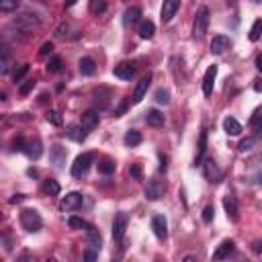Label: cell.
<instances>
[{
  "label": "cell",
  "mask_w": 262,
  "mask_h": 262,
  "mask_svg": "<svg viewBox=\"0 0 262 262\" xmlns=\"http://www.w3.org/2000/svg\"><path fill=\"white\" fill-rule=\"evenodd\" d=\"M21 226H23L25 232L37 234L43 228V219H41V215L35 211V209H23L21 211Z\"/></svg>",
  "instance_id": "1"
},
{
  "label": "cell",
  "mask_w": 262,
  "mask_h": 262,
  "mask_svg": "<svg viewBox=\"0 0 262 262\" xmlns=\"http://www.w3.org/2000/svg\"><path fill=\"white\" fill-rule=\"evenodd\" d=\"M94 158H96L94 152H84V154H80L78 158L74 160V164H72V176H74V178H82V176L88 172V168H90V164L94 162Z\"/></svg>",
  "instance_id": "2"
},
{
  "label": "cell",
  "mask_w": 262,
  "mask_h": 262,
  "mask_svg": "<svg viewBox=\"0 0 262 262\" xmlns=\"http://www.w3.org/2000/svg\"><path fill=\"white\" fill-rule=\"evenodd\" d=\"M209 19H211V13H209V9H207V7H201V9L197 11L195 25H193V37H195V39H201V37L207 33Z\"/></svg>",
  "instance_id": "3"
},
{
  "label": "cell",
  "mask_w": 262,
  "mask_h": 262,
  "mask_svg": "<svg viewBox=\"0 0 262 262\" xmlns=\"http://www.w3.org/2000/svg\"><path fill=\"white\" fill-rule=\"evenodd\" d=\"M164 191H166L164 180H160V178H152V180L147 182V186H145L143 195H145V199H147V201H158V199L164 195Z\"/></svg>",
  "instance_id": "4"
},
{
  "label": "cell",
  "mask_w": 262,
  "mask_h": 262,
  "mask_svg": "<svg viewBox=\"0 0 262 262\" xmlns=\"http://www.w3.org/2000/svg\"><path fill=\"white\" fill-rule=\"evenodd\" d=\"M15 25H17V29H21V31H33V29H37V27L41 25V21H39L37 15L25 13V15H21L19 19H15Z\"/></svg>",
  "instance_id": "5"
},
{
  "label": "cell",
  "mask_w": 262,
  "mask_h": 262,
  "mask_svg": "<svg viewBox=\"0 0 262 262\" xmlns=\"http://www.w3.org/2000/svg\"><path fill=\"white\" fill-rule=\"evenodd\" d=\"M180 9V0H164L162 3V11H160V19L162 23H170L174 19V15Z\"/></svg>",
  "instance_id": "6"
},
{
  "label": "cell",
  "mask_w": 262,
  "mask_h": 262,
  "mask_svg": "<svg viewBox=\"0 0 262 262\" xmlns=\"http://www.w3.org/2000/svg\"><path fill=\"white\" fill-rule=\"evenodd\" d=\"M215 78H217V66H209L205 76H203V94L211 96L213 94V86H215Z\"/></svg>",
  "instance_id": "7"
},
{
  "label": "cell",
  "mask_w": 262,
  "mask_h": 262,
  "mask_svg": "<svg viewBox=\"0 0 262 262\" xmlns=\"http://www.w3.org/2000/svg\"><path fill=\"white\" fill-rule=\"evenodd\" d=\"M230 47H232V41H230V37H226V35H215V37L211 39V45H209V49H211L213 56L226 54Z\"/></svg>",
  "instance_id": "8"
},
{
  "label": "cell",
  "mask_w": 262,
  "mask_h": 262,
  "mask_svg": "<svg viewBox=\"0 0 262 262\" xmlns=\"http://www.w3.org/2000/svg\"><path fill=\"white\" fill-rule=\"evenodd\" d=\"M127 223H129V215L125 211H121V213L115 215V221H113V238L115 240H123L125 230H127Z\"/></svg>",
  "instance_id": "9"
},
{
  "label": "cell",
  "mask_w": 262,
  "mask_h": 262,
  "mask_svg": "<svg viewBox=\"0 0 262 262\" xmlns=\"http://www.w3.org/2000/svg\"><path fill=\"white\" fill-rule=\"evenodd\" d=\"M152 230H154V234H156V238H158V240H166V236H168V221H166V217L164 215H154L152 217Z\"/></svg>",
  "instance_id": "10"
},
{
  "label": "cell",
  "mask_w": 262,
  "mask_h": 262,
  "mask_svg": "<svg viewBox=\"0 0 262 262\" xmlns=\"http://www.w3.org/2000/svg\"><path fill=\"white\" fill-rule=\"evenodd\" d=\"M113 74H115L119 80H131L133 74H135V64H133V62H121V64L115 66Z\"/></svg>",
  "instance_id": "11"
},
{
  "label": "cell",
  "mask_w": 262,
  "mask_h": 262,
  "mask_svg": "<svg viewBox=\"0 0 262 262\" xmlns=\"http://www.w3.org/2000/svg\"><path fill=\"white\" fill-rule=\"evenodd\" d=\"M203 168H205V176H207L209 180H211V182H219V178H221V170H219V166L215 164V160H213V158H205Z\"/></svg>",
  "instance_id": "12"
},
{
  "label": "cell",
  "mask_w": 262,
  "mask_h": 262,
  "mask_svg": "<svg viewBox=\"0 0 262 262\" xmlns=\"http://www.w3.org/2000/svg\"><path fill=\"white\" fill-rule=\"evenodd\" d=\"M80 205H82V195L80 193H68L60 203L62 211H72V209H78Z\"/></svg>",
  "instance_id": "13"
},
{
  "label": "cell",
  "mask_w": 262,
  "mask_h": 262,
  "mask_svg": "<svg viewBox=\"0 0 262 262\" xmlns=\"http://www.w3.org/2000/svg\"><path fill=\"white\" fill-rule=\"evenodd\" d=\"M149 82H152V74H145V76H141V80L137 82V86H135V92H133V102H135V104L143 100V96H145V92H147V88H149Z\"/></svg>",
  "instance_id": "14"
},
{
  "label": "cell",
  "mask_w": 262,
  "mask_h": 262,
  "mask_svg": "<svg viewBox=\"0 0 262 262\" xmlns=\"http://www.w3.org/2000/svg\"><path fill=\"white\" fill-rule=\"evenodd\" d=\"M66 135L72 139V141H76V143H82L84 139H86V135H88V131L78 123H74V125H68V129H66Z\"/></svg>",
  "instance_id": "15"
},
{
  "label": "cell",
  "mask_w": 262,
  "mask_h": 262,
  "mask_svg": "<svg viewBox=\"0 0 262 262\" xmlns=\"http://www.w3.org/2000/svg\"><path fill=\"white\" fill-rule=\"evenodd\" d=\"M141 21V9L139 7H131V9H127L125 11V15H123V25L129 29V27H133V25H137Z\"/></svg>",
  "instance_id": "16"
},
{
  "label": "cell",
  "mask_w": 262,
  "mask_h": 262,
  "mask_svg": "<svg viewBox=\"0 0 262 262\" xmlns=\"http://www.w3.org/2000/svg\"><path fill=\"white\" fill-rule=\"evenodd\" d=\"M234 248H236V244H234V240H223L219 246H217V250L213 252V258L215 260H223V258H230V254L234 252Z\"/></svg>",
  "instance_id": "17"
},
{
  "label": "cell",
  "mask_w": 262,
  "mask_h": 262,
  "mask_svg": "<svg viewBox=\"0 0 262 262\" xmlns=\"http://www.w3.org/2000/svg\"><path fill=\"white\" fill-rule=\"evenodd\" d=\"M66 156H68L66 147H62L60 143L51 145V160H54V164H56L58 168H64V164H66Z\"/></svg>",
  "instance_id": "18"
},
{
  "label": "cell",
  "mask_w": 262,
  "mask_h": 262,
  "mask_svg": "<svg viewBox=\"0 0 262 262\" xmlns=\"http://www.w3.org/2000/svg\"><path fill=\"white\" fill-rule=\"evenodd\" d=\"M86 244H88V248L100 252V248H102V236L98 234V230H94V228L86 230Z\"/></svg>",
  "instance_id": "19"
},
{
  "label": "cell",
  "mask_w": 262,
  "mask_h": 262,
  "mask_svg": "<svg viewBox=\"0 0 262 262\" xmlns=\"http://www.w3.org/2000/svg\"><path fill=\"white\" fill-rule=\"evenodd\" d=\"M223 209H226V213H228V217L232 219V221H238V203H236V199L232 197V195H228V197H223Z\"/></svg>",
  "instance_id": "20"
},
{
  "label": "cell",
  "mask_w": 262,
  "mask_h": 262,
  "mask_svg": "<svg viewBox=\"0 0 262 262\" xmlns=\"http://www.w3.org/2000/svg\"><path fill=\"white\" fill-rule=\"evenodd\" d=\"M80 125H82L86 131H92V129L98 125V113H96V111H86V113L80 117Z\"/></svg>",
  "instance_id": "21"
},
{
  "label": "cell",
  "mask_w": 262,
  "mask_h": 262,
  "mask_svg": "<svg viewBox=\"0 0 262 262\" xmlns=\"http://www.w3.org/2000/svg\"><path fill=\"white\" fill-rule=\"evenodd\" d=\"M145 121H147V125H152V127H162V125H164V113L158 111V109H149V111L145 113Z\"/></svg>",
  "instance_id": "22"
},
{
  "label": "cell",
  "mask_w": 262,
  "mask_h": 262,
  "mask_svg": "<svg viewBox=\"0 0 262 262\" xmlns=\"http://www.w3.org/2000/svg\"><path fill=\"white\" fill-rule=\"evenodd\" d=\"M25 154L29 156L31 160H39V156L43 154V147H41V141L39 139H33V141H27L25 145Z\"/></svg>",
  "instance_id": "23"
},
{
  "label": "cell",
  "mask_w": 262,
  "mask_h": 262,
  "mask_svg": "<svg viewBox=\"0 0 262 262\" xmlns=\"http://www.w3.org/2000/svg\"><path fill=\"white\" fill-rule=\"evenodd\" d=\"M223 131L234 137V135H240V133H242V125H240L234 117H226V119H223Z\"/></svg>",
  "instance_id": "24"
},
{
  "label": "cell",
  "mask_w": 262,
  "mask_h": 262,
  "mask_svg": "<svg viewBox=\"0 0 262 262\" xmlns=\"http://www.w3.org/2000/svg\"><path fill=\"white\" fill-rule=\"evenodd\" d=\"M205 152H207V129L201 131V137H199V147H197V158H195V164H201L203 158H205Z\"/></svg>",
  "instance_id": "25"
},
{
  "label": "cell",
  "mask_w": 262,
  "mask_h": 262,
  "mask_svg": "<svg viewBox=\"0 0 262 262\" xmlns=\"http://www.w3.org/2000/svg\"><path fill=\"white\" fill-rule=\"evenodd\" d=\"M156 33V25L152 21H141L139 23V37L141 39H152Z\"/></svg>",
  "instance_id": "26"
},
{
  "label": "cell",
  "mask_w": 262,
  "mask_h": 262,
  "mask_svg": "<svg viewBox=\"0 0 262 262\" xmlns=\"http://www.w3.org/2000/svg\"><path fill=\"white\" fill-rule=\"evenodd\" d=\"M96 72V64L92 58H82L80 60V74L82 76H92Z\"/></svg>",
  "instance_id": "27"
},
{
  "label": "cell",
  "mask_w": 262,
  "mask_h": 262,
  "mask_svg": "<svg viewBox=\"0 0 262 262\" xmlns=\"http://www.w3.org/2000/svg\"><path fill=\"white\" fill-rule=\"evenodd\" d=\"M123 141H125V145L135 147V145H139V143H141V133H139V131H135V129H129V131L125 133Z\"/></svg>",
  "instance_id": "28"
},
{
  "label": "cell",
  "mask_w": 262,
  "mask_h": 262,
  "mask_svg": "<svg viewBox=\"0 0 262 262\" xmlns=\"http://www.w3.org/2000/svg\"><path fill=\"white\" fill-rule=\"evenodd\" d=\"M115 166H117V164H115L113 160L104 158V160H100V162H98V172H100V174H107V176H109V174H113V172H115Z\"/></svg>",
  "instance_id": "29"
},
{
  "label": "cell",
  "mask_w": 262,
  "mask_h": 262,
  "mask_svg": "<svg viewBox=\"0 0 262 262\" xmlns=\"http://www.w3.org/2000/svg\"><path fill=\"white\" fill-rule=\"evenodd\" d=\"M43 191L47 193V195H54V197H58L60 195V184H58V180H54V178H47L45 182H43Z\"/></svg>",
  "instance_id": "30"
},
{
  "label": "cell",
  "mask_w": 262,
  "mask_h": 262,
  "mask_svg": "<svg viewBox=\"0 0 262 262\" xmlns=\"http://www.w3.org/2000/svg\"><path fill=\"white\" fill-rule=\"evenodd\" d=\"M68 226H70V228H72V230H84V232H86V230H90V228H92V226H90V223H88V221H84V219H82V217H76V215H72V217H70V219H68Z\"/></svg>",
  "instance_id": "31"
},
{
  "label": "cell",
  "mask_w": 262,
  "mask_h": 262,
  "mask_svg": "<svg viewBox=\"0 0 262 262\" xmlns=\"http://www.w3.org/2000/svg\"><path fill=\"white\" fill-rule=\"evenodd\" d=\"M260 35H262V19H256L254 25H252V29H250V33H248V39L250 41H258Z\"/></svg>",
  "instance_id": "32"
},
{
  "label": "cell",
  "mask_w": 262,
  "mask_h": 262,
  "mask_svg": "<svg viewBox=\"0 0 262 262\" xmlns=\"http://www.w3.org/2000/svg\"><path fill=\"white\" fill-rule=\"evenodd\" d=\"M250 125H252V129L256 131V135H262V111H256V113L252 115Z\"/></svg>",
  "instance_id": "33"
},
{
  "label": "cell",
  "mask_w": 262,
  "mask_h": 262,
  "mask_svg": "<svg viewBox=\"0 0 262 262\" xmlns=\"http://www.w3.org/2000/svg\"><path fill=\"white\" fill-rule=\"evenodd\" d=\"M19 9V0H0V11L3 13H11Z\"/></svg>",
  "instance_id": "34"
},
{
  "label": "cell",
  "mask_w": 262,
  "mask_h": 262,
  "mask_svg": "<svg viewBox=\"0 0 262 262\" xmlns=\"http://www.w3.org/2000/svg\"><path fill=\"white\" fill-rule=\"evenodd\" d=\"M45 119H47V121H49L51 125H56V127H60V125L64 123V119H62V115H60L58 111H47Z\"/></svg>",
  "instance_id": "35"
},
{
  "label": "cell",
  "mask_w": 262,
  "mask_h": 262,
  "mask_svg": "<svg viewBox=\"0 0 262 262\" xmlns=\"http://www.w3.org/2000/svg\"><path fill=\"white\" fill-rule=\"evenodd\" d=\"M156 102H160V104H168L170 102V92L160 88V90H156Z\"/></svg>",
  "instance_id": "36"
},
{
  "label": "cell",
  "mask_w": 262,
  "mask_h": 262,
  "mask_svg": "<svg viewBox=\"0 0 262 262\" xmlns=\"http://www.w3.org/2000/svg\"><path fill=\"white\" fill-rule=\"evenodd\" d=\"M60 68H62V60H60V58H51V60L47 62V72H51V74L60 72Z\"/></svg>",
  "instance_id": "37"
},
{
  "label": "cell",
  "mask_w": 262,
  "mask_h": 262,
  "mask_svg": "<svg viewBox=\"0 0 262 262\" xmlns=\"http://www.w3.org/2000/svg\"><path fill=\"white\" fill-rule=\"evenodd\" d=\"M254 143H256V137H246V139L240 141L238 149H240V152H250V149L254 147Z\"/></svg>",
  "instance_id": "38"
},
{
  "label": "cell",
  "mask_w": 262,
  "mask_h": 262,
  "mask_svg": "<svg viewBox=\"0 0 262 262\" xmlns=\"http://www.w3.org/2000/svg\"><path fill=\"white\" fill-rule=\"evenodd\" d=\"M213 215H215V207H213V205H207V207L203 209V221H205V223H211Z\"/></svg>",
  "instance_id": "39"
},
{
  "label": "cell",
  "mask_w": 262,
  "mask_h": 262,
  "mask_svg": "<svg viewBox=\"0 0 262 262\" xmlns=\"http://www.w3.org/2000/svg\"><path fill=\"white\" fill-rule=\"evenodd\" d=\"M0 66H3V68H0V70H3V74H9V70H11V58H9V51L7 49L3 51V62H0Z\"/></svg>",
  "instance_id": "40"
},
{
  "label": "cell",
  "mask_w": 262,
  "mask_h": 262,
  "mask_svg": "<svg viewBox=\"0 0 262 262\" xmlns=\"http://www.w3.org/2000/svg\"><path fill=\"white\" fill-rule=\"evenodd\" d=\"M27 72H29V64H23V66L15 72V82H21V80L25 78V74H27Z\"/></svg>",
  "instance_id": "41"
},
{
  "label": "cell",
  "mask_w": 262,
  "mask_h": 262,
  "mask_svg": "<svg viewBox=\"0 0 262 262\" xmlns=\"http://www.w3.org/2000/svg\"><path fill=\"white\" fill-rule=\"evenodd\" d=\"M51 51H54V43H51V41H45V43L41 45V49H39V56H49Z\"/></svg>",
  "instance_id": "42"
},
{
  "label": "cell",
  "mask_w": 262,
  "mask_h": 262,
  "mask_svg": "<svg viewBox=\"0 0 262 262\" xmlns=\"http://www.w3.org/2000/svg\"><path fill=\"white\" fill-rule=\"evenodd\" d=\"M33 88H35V80H27V82L21 86V90H19V92H21L23 96H27V94H29Z\"/></svg>",
  "instance_id": "43"
},
{
  "label": "cell",
  "mask_w": 262,
  "mask_h": 262,
  "mask_svg": "<svg viewBox=\"0 0 262 262\" xmlns=\"http://www.w3.org/2000/svg\"><path fill=\"white\" fill-rule=\"evenodd\" d=\"M25 145H27V141H25L23 137H17V139L13 141V149H15V152H25Z\"/></svg>",
  "instance_id": "44"
},
{
  "label": "cell",
  "mask_w": 262,
  "mask_h": 262,
  "mask_svg": "<svg viewBox=\"0 0 262 262\" xmlns=\"http://www.w3.org/2000/svg\"><path fill=\"white\" fill-rule=\"evenodd\" d=\"M248 180H250L252 184H262V168H258V170H256Z\"/></svg>",
  "instance_id": "45"
},
{
  "label": "cell",
  "mask_w": 262,
  "mask_h": 262,
  "mask_svg": "<svg viewBox=\"0 0 262 262\" xmlns=\"http://www.w3.org/2000/svg\"><path fill=\"white\" fill-rule=\"evenodd\" d=\"M129 172H131V176H133L135 180H141V166H139V164H133Z\"/></svg>",
  "instance_id": "46"
},
{
  "label": "cell",
  "mask_w": 262,
  "mask_h": 262,
  "mask_svg": "<svg viewBox=\"0 0 262 262\" xmlns=\"http://www.w3.org/2000/svg\"><path fill=\"white\" fill-rule=\"evenodd\" d=\"M127 102H129V100H127V98H123V102L119 104V109H115V117H121V115L125 113V109H127Z\"/></svg>",
  "instance_id": "47"
},
{
  "label": "cell",
  "mask_w": 262,
  "mask_h": 262,
  "mask_svg": "<svg viewBox=\"0 0 262 262\" xmlns=\"http://www.w3.org/2000/svg\"><path fill=\"white\" fill-rule=\"evenodd\" d=\"M96 258H98V252H96V250L88 248V250L84 252V260H96Z\"/></svg>",
  "instance_id": "48"
},
{
  "label": "cell",
  "mask_w": 262,
  "mask_h": 262,
  "mask_svg": "<svg viewBox=\"0 0 262 262\" xmlns=\"http://www.w3.org/2000/svg\"><path fill=\"white\" fill-rule=\"evenodd\" d=\"M254 64H256V70L262 74V54H258V56H256V62H254Z\"/></svg>",
  "instance_id": "49"
},
{
  "label": "cell",
  "mask_w": 262,
  "mask_h": 262,
  "mask_svg": "<svg viewBox=\"0 0 262 262\" xmlns=\"http://www.w3.org/2000/svg\"><path fill=\"white\" fill-rule=\"evenodd\" d=\"M23 201H25V195H15V197L11 199V203H13V205H17V203H23Z\"/></svg>",
  "instance_id": "50"
},
{
  "label": "cell",
  "mask_w": 262,
  "mask_h": 262,
  "mask_svg": "<svg viewBox=\"0 0 262 262\" xmlns=\"http://www.w3.org/2000/svg\"><path fill=\"white\" fill-rule=\"evenodd\" d=\"M254 90L256 92H262V78H256L254 80Z\"/></svg>",
  "instance_id": "51"
},
{
  "label": "cell",
  "mask_w": 262,
  "mask_h": 262,
  "mask_svg": "<svg viewBox=\"0 0 262 262\" xmlns=\"http://www.w3.org/2000/svg\"><path fill=\"white\" fill-rule=\"evenodd\" d=\"M254 250H256L258 254H262V242H256V244H254Z\"/></svg>",
  "instance_id": "52"
},
{
  "label": "cell",
  "mask_w": 262,
  "mask_h": 262,
  "mask_svg": "<svg viewBox=\"0 0 262 262\" xmlns=\"http://www.w3.org/2000/svg\"><path fill=\"white\" fill-rule=\"evenodd\" d=\"M252 3H262V0H252Z\"/></svg>",
  "instance_id": "53"
}]
</instances>
